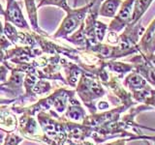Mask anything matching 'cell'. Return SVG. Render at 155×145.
Here are the masks:
<instances>
[{
	"label": "cell",
	"instance_id": "1",
	"mask_svg": "<svg viewBox=\"0 0 155 145\" xmlns=\"http://www.w3.org/2000/svg\"><path fill=\"white\" fill-rule=\"evenodd\" d=\"M94 3V0H92L90 3H87L85 6L73 9L71 8L69 11L66 12L67 16L63 19L60 27L58 28L57 32L54 34V38H67L74 31L78 30L81 23L84 21V19L88 14L90 8Z\"/></svg>",
	"mask_w": 155,
	"mask_h": 145
},
{
	"label": "cell",
	"instance_id": "2",
	"mask_svg": "<svg viewBox=\"0 0 155 145\" xmlns=\"http://www.w3.org/2000/svg\"><path fill=\"white\" fill-rule=\"evenodd\" d=\"M134 2L135 0H123L118 12L116 13L113 21L108 26V31L119 33L123 31L129 23H131Z\"/></svg>",
	"mask_w": 155,
	"mask_h": 145
},
{
	"label": "cell",
	"instance_id": "3",
	"mask_svg": "<svg viewBox=\"0 0 155 145\" xmlns=\"http://www.w3.org/2000/svg\"><path fill=\"white\" fill-rule=\"evenodd\" d=\"M78 92L81 99L93 100L104 95V90L102 86L93 77L82 76L78 86Z\"/></svg>",
	"mask_w": 155,
	"mask_h": 145
},
{
	"label": "cell",
	"instance_id": "4",
	"mask_svg": "<svg viewBox=\"0 0 155 145\" xmlns=\"http://www.w3.org/2000/svg\"><path fill=\"white\" fill-rule=\"evenodd\" d=\"M130 62L135 67L134 71H136L138 74H140L155 86V66H153L140 53H138V55H135L134 57L131 58Z\"/></svg>",
	"mask_w": 155,
	"mask_h": 145
},
{
	"label": "cell",
	"instance_id": "5",
	"mask_svg": "<svg viewBox=\"0 0 155 145\" xmlns=\"http://www.w3.org/2000/svg\"><path fill=\"white\" fill-rule=\"evenodd\" d=\"M8 1H9L8 8L4 14L5 18H6V21H11L12 23L16 24L18 27L28 28V25L26 21H24L18 3L15 0H8Z\"/></svg>",
	"mask_w": 155,
	"mask_h": 145
},
{
	"label": "cell",
	"instance_id": "6",
	"mask_svg": "<svg viewBox=\"0 0 155 145\" xmlns=\"http://www.w3.org/2000/svg\"><path fill=\"white\" fill-rule=\"evenodd\" d=\"M154 31H155V18L153 21L149 23V25L147 27V29L144 30L143 36L140 37L137 45L139 53H140V54H143V55L149 54V50H150V46H151Z\"/></svg>",
	"mask_w": 155,
	"mask_h": 145
},
{
	"label": "cell",
	"instance_id": "7",
	"mask_svg": "<svg viewBox=\"0 0 155 145\" xmlns=\"http://www.w3.org/2000/svg\"><path fill=\"white\" fill-rule=\"evenodd\" d=\"M122 4V0H105L99 8V16L114 18Z\"/></svg>",
	"mask_w": 155,
	"mask_h": 145
},
{
	"label": "cell",
	"instance_id": "8",
	"mask_svg": "<svg viewBox=\"0 0 155 145\" xmlns=\"http://www.w3.org/2000/svg\"><path fill=\"white\" fill-rule=\"evenodd\" d=\"M154 0H135L134 2V9L132 14V19L131 23L135 24L140 21V19L147 11Z\"/></svg>",
	"mask_w": 155,
	"mask_h": 145
},
{
	"label": "cell",
	"instance_id": "9",
	"mask_svg": "<svg viewBox=\"0 0 155 145\" xmlns=\"http://www.w3.org/2000/svg\"><path fill=\"white\" fill-rule=\"evenodd\" d=\"M124 84L132 91H138L144 88L147 86V81L143 77L138 74L137 72H133L125 77Z\"/></svg>",
	"mask_w": 155,
	"mask_h": 145
},
{
	"label": "cell",
	"instance_id": "10",
	"mask_svg": "<svg viewBox=\"0 0 155 145\" xmlns=\"http://www.w3.org/2000/svg\"><path fill=\"white\" fill-rule=\"evenodd\" d=\"M106 67L111 72H114L116 74H118L119 76H123L126 72H130L134 71L135 69L132 63L131 64H127V63L117 62L115 60H110L109 62H106Z\"/></svg>",
	"mask_w": 155,
	"mask_h": 145
},
{
	"label": "cell",
	"instance_id": "11",
	"mask_svg": "<svg viewBox=\"0 0 155 145\" xmlns=\"http://www.w3.org/2000/svg\"><path fill=\"white\" fill-rule=\"evenodd\" d=\"M26 3V7H27V12L29 14V18H30L31 24L34 27V29H36L38 32H41L39 30L38 25H37V16H36V8L34 6V1L33 0H25Z\"/></svg>",
	"mask_w": 155,
	"mask_h": 145
},
{
	"label": "cell",
	"instance_id": "12",
	"mask_svg": "<svg viewBox=\"0 0 155 145\" xmlns=\"http://www.w3.org/2000/svg\"><path fill=\"white\" fill-rule=\"evenodd\" d=\"M151 63V64L153 65V66H155V52L154 53H152V54H148V55H143Z\"/></svg>",
	"mask_w": 155,
	"mask_h": 145
},
{
	"label": "cell",
	"instance_id": "13",
	"mask_svg": "<svg viewBox=\"0 0 155 145\" xmlns=\"http://www.w3.org/2000/svg\"><path fill=\"white\" fill-rule=\"evenodd\" d=\"M155 52V31H154V35H153V39L151 42V46H150V50H149V54H152V53Z\"/></svg>",
	"mask_w": 155,
	"mask_h": 145
},
{
	"label": "cell",
	"instance_id": "14",
	"mask_svg": "<svg viewBox=\"0 0 155 145\" xmlns=\"http://www.w3.org/2000/svg\"><path fill=\"white\" fill-rule=\"evenodd\" d=\"M0 14H5V12L3 11V9H2V7H1V5H0Z\"/></svg>",
	"mask_w": 155,
	"mask_h": 145
}]
</instances>
